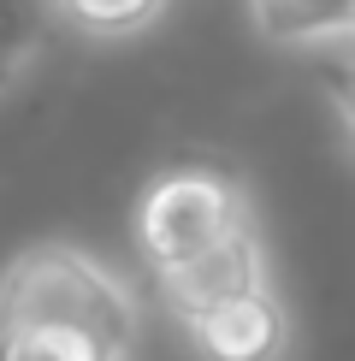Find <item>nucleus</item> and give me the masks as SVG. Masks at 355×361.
Instances as JSON below:
<instances>
[{"instance_id": "1", "label": "nucleus", "mask_w": 355, "mask_h": 361, "mask_svg": "<svg viewBox=\"0 0 355 361\" xmlns=\"http://www.w3.org/2000/svg\"><path fill=\"white\" fill-rule=\"evenodd\" d=\"M137 290L83 243H30L0 273V361H130Z\"/></svg>"}, {"instance_id": "2", "label": "nucleus", "mask_w": 355, "mask_h": 361, "mask_svg": "<svg viewBox=\"0 0 355 361\" xmlns=\"http://www.w3.org/2000/svg\"><path fill=\"white\" fill-rule=\"evenodd\" d=\"M130 231H137L148 279H166L201 255L237 243L243 231H261V225H255V195L237 172L184 160V166L148 178V190L137 195V214H130Z\"/></svg>"}, {"instance_id": "3", "label": "nucleus", "mask_w": 355, "mask_h": 361, "mask_svg": "<svg viewBox=\"0 0 355 361\" xmlns=\"http://www.w3.org/2000/svg\"><path fill=\"white\" fill-rule=\"evenodd\" d=\"M178 332L189 338L196 361H285L290 355V308L278 302L273 284L219 302L207 314L178 320Z\"/></svg>"}, {"instance_id": "4", "label": "nucleus", "mask_w": 355, "mask_h": 361, "mask_svg": "<svg viewBox=\"0 0 355 361\" xmlns=\"http://www.w3.org/2000/svg\"><path fill=\"white\" fill-rule=\"evenodd\" d=\"M261 284H273V267H266V243L261 231H243L237 243L201 255V261L178 267V273L154 279V296L166 302L172 320H189V314H207L219 302H237V296L261 290Z\"/></svg>"}, {"instance_id": "5", "label": "nucleus", "mask_w": 355, "mask_h": 361, "mask_svg": "<svg viewBox=\"0 0 355 361\" xmlns=\"http://www.w3.org/2000/svg\"><path fill=\"white\" fill-rule=\"evenodd\" d=\"M249 18L273 48H337L355 42V0H249Z\"/></svg>"}, {"instance_id": "6", "label": "nucleus", "mask_w": 355, "mask_h": 361, "mask_svg": "<svg viewBox=\"0 0 355 361\" xmlns=\"http://www.w3.org/2000/svg\"><path fill=\"white\" fill-rule=\"evenodd\" d=\"M54 12L71 30L95 36V42H118V36L148 30L160 12H166V0H54Z\"/></svg>"}, {"instance_id": "7", "label": "nucleus", "mask_w": 355, "mask_h": 361, "mask_svg": "<svg viewBox=\"0 0 355 361\" xmlns=\"http://www.w3.org/2000/svg\"><path fill=\"white\" fill-rule=\"evenodd\" d=\"M42 42V0H0V89L18 83Z\"/></svg>"}, {"instance_id": "8", "label": "nucleus", "mask_w": 355, "mask_h": 361, "mask_svg": "<svg viewBox=\"0 0 355 361\" xmlns=\"http://www.w3.org/2000/svg\"><path fill=\"white\" fill-rule=\"evenodd\" d=\"M325 95H332L337 118H344V130L355 137V42L325 48Z\"/></svg>"}]
</instances>
